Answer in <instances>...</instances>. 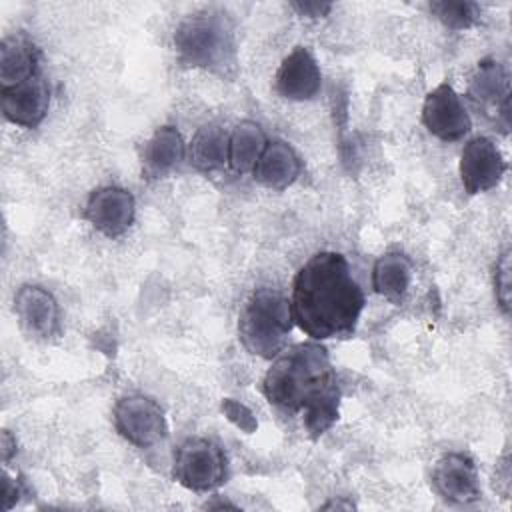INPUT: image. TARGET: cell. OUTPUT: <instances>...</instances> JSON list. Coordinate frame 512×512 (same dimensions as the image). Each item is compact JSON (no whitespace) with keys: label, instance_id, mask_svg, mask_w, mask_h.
<instances>
[{"label":"cell","instance_id":"6da1fadb","mask_svg":"<svg viewBox=\"0 0 512 512\" xmlns=\"http://www.w3.org/2000/svg\"><path fill=\"white\" fill-rule=\"evenodd\" d=\"M364 310V292L340 252L310 256L294 276L290 312L312 340L348 338Z\"/></svg>","mask_w":512,"mask_h":512},{"label":"cell","instance_id":"7a4b0ae2","mask_svg":"<svg viewBox=\"0 0 512 512\" xmlns=\"http://www.w3.org/2000/svg\"><path fill=\"white\" fill-rule=\"evenodd\" d=\"M262 392L280 410L304 412V426L314 438L338 418L340 386L328 350L318 342L282 350L262 380Z\"/></svg>","mask_w":512,"mask_h":512},{"label":"cell","instance_id":"3957f363","mask_svg":"<svg viewBox=\"0 0 512 512\" xmlns=\"http://www.w3.org/2000/svg\"><path fill=\"white\" fill-rule=\"evenodd\" d=\"M174 46L182 64L204 68L220 76L236 72V36L232 18L220 8L188 14L174 32Z\"/></svg>","mask_w":512,"mask_h":512},{"label":"cell","instance_id":"277c9868","mask_svg":"<svg viewBox=\"0 0 512 512\" xmlns=\"http://www.w3.org/2000/svg\"><path fill=\"white\" fill-rule=\"evenodd\" d=\"M290 302L276 290L260 288L244 304L238 318L242 346L260 358H276L292 330Z\"/></svg>","mask_w":512,"mask_h":512},{"label":"cell","instance_id":"5b68a950","mask_svg":"<svg viewBox=\"0 0 512 512\" xmlns=\"http://www.w3.org/2000/svg\"><path fill=\"white\" fill-rule=\"evenodd\" d=\"M224 450L208 438H188L174 454V478L188 490L210 492L226 482Z\"/></svg>","mask_w":512,"mask_h":512},{"label":"cell","instance_id":"8992f818","mask_svg":"<svg viewBox=\"0 0 512 512\" xmlns=\"http://www.w3.org/2000/svg\"><path fill=\"white\" fill-rule=\"evenodd\" d=\"M114 426L122 438L138 448H150L168 434L162 408L144 394H128L116 402Z\"/></svg>","mask_w":512,"mask_h":512},{"label":"cell","instance_id":"52a82bcc","mask_svg":"<svg viewBox=\"0 0 512 512\" xmlns=\"http://www.w3.org/2000/svg\"><path fill=\"white\" fill-rule=\"evenodd\" d=\"M422 122L430 134L444 142L460 140L472 128L468 110L448 82L438 84L426 94L422 104Z\"/></svg>","mask_w":512,"mask_h":512},{"label":"cell","instance_id":"ba28073f","mask_svg":"<svg viewBox=\"0 0 512 512\" xmlns=\"http://www.w3.org/2000/svg\"><path fill=\"white\" fill-rule=\"evenodd\" d=\"M506 172L500 148L486 136L468 140L460 154V180L468 194L492 190Z\"/></svg>","mask_w":512,"mask_h":512},{"label":"cell","instance_id":"9c48e42d","mask_svg":"<svg viewBox=\"0 0 512 512\" xmlns=\"http://www.w3.org/2000/svg\"><path fill=\"white\" fill-rule=\"evenodd\" d=\"M432 486L452 504H470L480 498L478 468L464 452H448L434 464Z\"/></svg>","mask_w":512,"mask_h":512},{"label":"cell","instance_id":"30bf717a","mask_svg":"<svg viewBox=\"0 0 512 512\" xmlns=\"http://www.w3.org/2000/svg\"><path fill=\"white\" fill-rule=\"evenodd\" d=\"M136 202L130 190L120 186H102L86 202L84 218L102 234L114 238L124 234L134 222Z\"/></svg>","mask_w":512,"mask_h":512},{"label":"cell","instance_id":"8fae6325","mask_svg":"<svg viewBox=\"0 0 512 512\" xmlns=\"http://www.w3.org/2000/svg\"><path fill=\"white\" fill-rule=\"evenodd\" d=\"M468 98L486 114L500 116L502 128L510 124V76L496 58L478 62L468 84Z\"/></svg>","mask_w":512,"mask_h":512},{"label":"cell","instance_id":"7c38bea8","mask_svg":"<svg viewBox=\"0 0 512 512\" xmlns=\"http://www.w3.org/2000/svg\"><path fill=\"white\" fill-rule=\"evenodd\" d=\"M50 106V86L38 72L32 78L2 88V114L8 122L22 128H36Z\"/></svg>","mask_w":512,"mask_h":512},{"label":"cell","instance_id":"4fadbf2b","mask_svg":"<svg viewBox=\"0 0 512 512\" xmlns=\"http://www.w3.org/2000/svg\"><path fill=\"white\" fill-rule=\"evenodd\" d=\"M14 310L20 326L36 338H52L60 330L58 302L42 286L24 284L14 296Z\"/></svg>","mask_w":512,"mask_h":512},{"label":"cell","instance_id":"5bb4252c","mask_svg":"<svg viewBox=\"0 0 512 512\" xmlns=\"http://www.w3.org/2000/svg\"><path fill=\"white\" fill-rule=\"evenodd\" d=\"M322 88V74L308 48L296 46L276 72V90L286 100H312Z\"/></svg>","mask_w":512,"mask_h":512},{"label":"cell","instance_id":"9a60e30c","mask_svg":"<svg viewBox=\"0 0 512 512\" xmlns=\"http://www.w3.org/2000/svg\"><path fill=\"white\" fill-rule=\"evenodd\" d=\"M302 162L296 150L284 140L266 142L260 158L256 160L252 174L254 180L272 190H286L300 176Z\"/></svg>","mask_w":512,"mask_h":512},{"label":"cell","instance_id":"2e32d148","mask_svg":"<svg viewBox=\"0 0 512 512\" xmlns=\"http://www.w3.org/2000/svg\"><path fill=\"white\" fill-rule=\"evenodd\" d=\"M40 50L22 32L10 34L0 44V84L16 86L38 74Z\"/></svg>","mask_w":512,"mask_h":512},{"label":"cell","instance_id":"e0dca14e","mask_svg":"<svg viewBox=\"0 0 512 512\" xmlns=\"http://www.w3.org/2000/svg\"><path fill=\"white\" fill-rule=\"evenodd\" d=\"M186 156L182 134L174 126L158 128L144 146V172L152 178L164 176L174 170Z\"/></svg>","mask_w":512,"mask_h":512},{"label":"cell","instance_id":"ac0fdd59","mask_svg":"<svg viewBox=\"0 0 512 512\" xmlns=\"http://www.w3.org/2000/svg\"><path fill=\"white\" fill-rule=\"evenodd\" d=\"M412 264L402 252L382 254L372 268V288L386 300L400 304L410 288Z\"/></svg>","mask_w":512,"mask_h":512},{"label":"cell","instance_id":"d6986e66","mask_svg":"<svg viewBox=\"0 0 512 512\" xmlns=\"http://www.w3.org/2000/svg\"><path fill=\"white\" fill-rule=\"evenodd\" d=\"M228 142L230 134L216 122L204 124L192 136L188 158L190 164L200 172H214L228 164Z\"/></svg>","mask_w":512,"mask_h":512},{"label":"cell","instance_id":"ffe728a7","mask_svg":"<svg viewBox=\"0 0 512 512\" xmlns=\"http://www.w3.org/2000/svg\"><path fill=\"white\" fill-rule=\"evenodd\" d=\"M264 146H266V136L260 124L252 120H242L240 124L234 126L230 134L228 164L232 166L234 172L244 174L254 168Z\"/></svg>","mask_w":512,"mask_h":512},{"label":"cell","instance_id":"44dd1931","mask_svg":"<svg viewBox=\"0 0 512 512\" xmlns=\"http://www.w3.org/2000/svg\"><path fill=\"white\" fill-rule=\"evenodd\" d=\"M430 12L452 30H466L474 26L480 18V8L474 2H452V0H440L430 4Z\"/></svg>","mask_w":512,"mask_h":512},{"label":"cell","instance_id":"7402d4cb","mask_svg":"<svg viewBox=\"0 0 512 512\" xmlns=\"http://www.w3.org/2000/svg\"><path fill=\"white\" fill-rule=\"evenodd\" d=\"M494 290H496L498 306L502 308L504 314H508L510 312V294H512V288H510V250L508 248L500 254V258L496 262Z\"/></svg>","mask_w":512,"mask_h":512},{"label":"cell","instance_id":"603a6c76","mask_svg":"<svg viewBox=\"0 0 512 512\" xmlns=\"http://www.w3.org/2000/svg\"><path fill=\"white\" fill-rule=\"evenodd\" d=\"M222 412L228 416L230 422H234L244 432H254L256 430V418L252 416V412L244 404H240L232 398H226L222 402Z\"/></svg>","mask_w":512,"mask_h":512},{"label":"cell","instance_id":"cb8c5ba5","mask_svg":"<svg viewBox=\"0 0 512 512\" xmlns=\"http://www.w3.org/2000/svg\"><path fill=\"white\" fill-rule=\"evenodd\" d=\"M20 494H22L20 480H12L8 474H4V480H2V510H10L18 502Z\"/></svg>","mask_w":512,"mask_h":512},{"label":"cell","instance_id":"d4e9b609","mask_svg":"<svg viewBox=\"0 0 512 512\" xmlns=\"http://www.w3.org/2000/svg\"><path fill=\"white\" fill-rule=\"evenodd\" d=\"M302 16H310V18H316V16H326L332 8V4L328 2H294L292 4Z\"/></svg>","mask_w":512,"mask_h":512},{"label":"cell","instance_id":"484cf974","mask_svg":"<svg viewBox=\"0 0 512 512\" xmlns=\"http://www.w3.org/2000/svg\"><path fill=\"white\" fill-rule=\"evenodd\" d=\"M0 446H2V460H4V464H8L12 454H16V438L8 430H4Z\"/></svg>","mask_w":512,"mask_h":512},{"label":"cell","instance_id":"4316f807","mask_svg":"<svg viewBox=\"0 0 512 512\" xmlns=\"http://www.w3.org/2000/svg\"><path fill=\"white\" fill-rule=\"evenodd\" d=\"M322 508H352L350 502H326Z\"/></svg>","mask_w":512,"mask_h":512}]
</instances>
